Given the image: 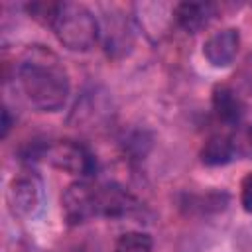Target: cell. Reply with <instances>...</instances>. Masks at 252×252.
I'll use <instances>...</instances> for the list:
<instances>
[{"instance_id":"obj_1","label":"cell","mask_w":252,"mask_h":252,"mask_svg":"<svg viewBox=\"0 0 252 252\" xmlns=\"http://www.w3.org/2000/svg\"><path fill=\"white\" fill-rule=\"evenodd\" d=\"M16 81L24 98L41 112H57L65 106L71 83L61 59L47 47H30L16 69Z\"/></svg>"},{"instance_id":"obj_2","label":"cell","mask_w":252,"mask_h":252,"mask_svg":"<svg viewBox=\"0 0 252 252\" xmlns=\"http://www.w3.org/2000/svg\"><path fill=\"white\" fill-rule=\"evenodd\" d=\"M51 28L59 43L71 51H87L98 39V22L83 4L61 2Z\"/></svg>"},{"instance_id":"obj_3","label":"cell","mask_w":252,"mask_h":252,"mask_svg":"<svg viewBox=\"0 0 252 252\" xmlns=\"http://www.w3.org/2000/svg\"><path fill=\"white\" fill-rule=\"evenodd\" d=\"M39 154L53 167L69 175H77L81 179H89L96 169L94 156L83 144L73 142V140H59V142L47 144L41 148Z\"/></svg>"},{"instance_id":"obj_4","label":"cell","mask_w":252,"mask_h":252,"mask_svg":"<svg viewBox=\"0 0 252 252\" xmlns=\"http://www.w3.org/2000/svg\"><path fill=\"white\" fill-rule=\"evenodd\" d=\"M41 201H43V183L35 173L24 171L10 181L8 205L14 215L24 219L33 217L41 209Z\"/></svg>"},{"instance_id":"obj_5","label":"cell","mask_w":252,"mask_h":252,"mask_svg":"<svg viewBox=\"0 0 252 252\" xmlns=\"http://www.w3.org/2000/svg\"><path fill=\"white\" fill-rule=\"evenodd\" d=\"M63 217L71 224H81L91 219H96L94 211V181L79 179L71 183L61 197Z\"/></svg>"},{"instance_id":"obj_6","label":"cell","mask_w":252,"mask_h":252,"mask_svg":"<svg viewBox=\"0 0 252 252\" xmlns=\"http://www.w3.org/2000/svg\"><path fill=\"white\" fill-rule=\"evenodd\" d=\"M240 33L234 28H224L211 33L203 43V55L213 67H228L238 55Z\"/></svg>"},{"instance_id":"obj_7","label":"cell","mask_w":252,"mask_h":252,"mask_svg":"<svg viewBox=\"0 0 252 252\" xmlns=\"http://www.w3.org/2000/svg\"><path fill=\"white\" fill-rule=\"evenodd\" d=\"M175 22L187 33H197L215 16V6L209 2H181L175 6Z\"/></svg>"},{"instance_id":"obj_8","label":"cell","mask_w":252,"mask_h":252,"mask_svg":"<svg viewBox=\"0 0 252 252\" xmlns=\"http://www.w3.org/2000/svg\"><path fill=\"white\" fill-rule=\"evenodd\" d=\"M213 110L217 118L224 124H240L244 114V104L240 96L226 85H219L213 91Z\"/></svg>"},{"instance_id":"obj_9","label":"cell","mask_w":252,"mask_h":252,"mask_svg":"<svg viewBox=\"0 0 252 252\" xmlns=\"http://www.w3.org/2000/svg\"><path fill=\"white\" fill-rule=\"evenodd\" d=\"M232 150L228 142V134H215L211 136L203 150H201V161L205 165H224L232 161Z\"/></svg>"},{"instance_id":"obj_10","label":"cell","mask_w":252,"mask_h":252,"mask_svg":"<svg viewBox=\"0 0 252 252\" xmlns=\"http://www.w3.org/2000/svg\"><path fill=\"white\" fill-rule=\"evenodd\" d=\"M228 142L234 159H252V122L238 124L228 134Z\"/></svg>"},{"instance_id":"obj_11","label":"cell","mask_w":252,"mask_h":252,"mask_svg":"<svg viewBox=\"0 0 252 252\" xmlns=\"http://www.w3.org/2000/svg\"><path fill=\"white\" fill-rule=\"evenodd\" d=\"M152 246H154V240L148 232L130 230L116 240L114 252H152Z\"/></svg>"},{"instance_id":"obj_12","label":"cell","mask_w":252,"mask_h":252,"mask_svg":"<svg viewBox=\"0 0 252 252\" xmlns=\"http://www.w3.org/2000/svg\"><path fill=\"white\" fill-rule=\"evenodd\" d=\"M59 6H61V2H33L28 6V12L33 20H37L45 26H51L57 16Z\"/></svg>"},{"instance_id":"obj_13","label":"cell","mask_w":252,"mask_h":252,"mask_svg":"<svg viewBox=\"0 0 252 252\" xmlns=\"http://www.w3.org/2000/svg\"><path fill=\"white\" fill-rule=\"evenodd\" d=\"M240 205L246 213L252 215V173H248L244 179H242V185H240Z\"/></svg>"}]
</instances>
